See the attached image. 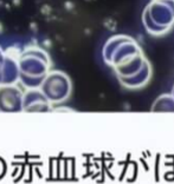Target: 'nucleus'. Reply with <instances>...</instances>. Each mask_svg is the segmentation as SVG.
I'll list each match as a JSON object with an SVG mask.
<instances>
[{
	"mask_svg": "<svg viewBox=\"0 0 174 184\" xmlns=\"http://www.w3.org/2000/svg\"><path fill=\"white\" fill-rule=\"evenodd\" d=\"M103 59L127 89H140L151 79V64L131 37L118 34L109 38L103 46Z\"/></svg>",
	"mask_w": 174,
	"mask_h": 184,
	"instance_id": "f257e3e1",
	"label": "nucleus"
},
{
	"mask_svg": "<svg viewBox=\"0 0 174 184\" xmlns=\"http://www.w3.org/2000/svg\"><path fill=\"white\" fill-rule=\"evenodd\" d=\"M50 58L47 53L32 47L27 49L18 57L19 82L29 90L39 89L50 72Z\"/></svg>",
	"mask_w": 174,
	"mask_h": 184,
	"instance_id": "f03ea898",
	"label": "nucleus"
},
{
	"mask_svg": "<svg viewBox=\"0 0 174 184\" xmlns=\"http://www.w3.org/2000/svg\"><path fill=\"white\" fill-rule=\"evenodd\" d=\"M142 22L153 36L168 32L174 25V0H152L143 10Z\"/></svg>",
	"mask_w": 174,
	"mask_h": 184,
	"instance_id": "7ed1b4c3",
	"label": "nucleus"
},
{
	"mask_svg": "<svg viewBox=\"0 0 174 184\" xmlns=\"http://www.w3.org/2000/svg\"><path fill=\"white\" fill-rule=\"evenodd\" d=\"M39 90L51 104H59L70 97L72 84L64 72L52 71L46 76Z\"/></svg>",
	"mask_w": 174,
	"mask_h": 184,
	"instance_id": "20e7f679",
	"label": "nucleus"
},
{
	"mask_svg": "<svg viewBox=\"0 0 174 184\" xmlns=\"http://www.w3.org/2000/svg\"><path fill=\"white\" fill-rule=\"evenodd\" d=\"M24 93L15 85L0 86V112L15 113L23 111Z\"/></svg>",
	"mask_w": 174,
	"mask_h": 184,
	"instance_id": "39448f33",
	"label": "nucleus"
},
{
	"mask_svg": "<svg viewBox=\"0 0 174 184\" xmlns=\"http://www.w3.org/2000/svg\"><path fill=\"white\" fill-rule=\"evenodd\" d=\"M24 112H49L51 111V103L45 98L39 89L27 90L23 96Z\"/></svg>",
	"mask_w": 174,
	"mask_h": 184,
	"instance_id": "423d86ee",
	"label": "nucleus"
},
{
	"mask_svg": "<svg viewBox=\"0 0 174 184\" xmlns=\"http://www.w3.org/2000/svg\"><path fill=\"white\" fill-rule=\"evenodd\" d=\"M18 57H13L9 52H5V61H4L3 75H1V85H14L19 80Z\"/></svg>",
	"mask_w": 174,
	"mask_h": 184,
	"instance_id": "0eeeda50",
	"label": "nucleus"
},
{
	"mask_svg": "<svg viewBox=\"0 0 174 184\" xmlns=\"http://www.w3.org/2000/svg\"><path fill=\"white\" fill-rule=\"evenodd\" d=\"M153 112H174V99L171 94H162L155 100Z\"/></svg>",
	"mask_w": 174,
	"mask_h": 184,
	"instance_id": "6e6552de",
	"label": "nucleus"
},
{
	"mask_svg": "<svg viewBox=\"0 0 174 184\" xmlns=\"http://www.w3.org/2000/svg\"><path fill=\"white\" fill-rule=\"evenodd\" d=\"M4 61H5V52L0 49V86H1V75H3Z\"/></svg>",
	"mask_w": 174,
	"mask_h": 184,
	"instance_id": "1a4fd4ad",
	"label": "nucleus"
},
{
	"mask_svg": "<svg viewBox=\"0 0 174 184\" xmlns=\"http://www.w3.org/2000/svg\"><path fill=\"white\" fill-rule=\"evenodd\" d=\"M171 96H172L173 99H174V86H173V89H172V94H171Z\"/></svg>",
	"mask_w": 174,
	"mask_h": 184,
	"instance_id": "9d476101",
	"label": "nucleus"
}]
</instances>
